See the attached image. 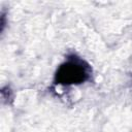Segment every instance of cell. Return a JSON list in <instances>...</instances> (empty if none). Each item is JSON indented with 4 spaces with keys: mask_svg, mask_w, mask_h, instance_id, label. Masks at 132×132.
<instances>
[{
    "mask_svg": "<svg viewBox=\"0 0 132 132\" xmlns=\"http://www.w3.org/2000/svg\"><path fill=\"white\" fill-rule=\"evenodd\" d=\"M89 78L88 66L84 65V62L78 58H69L64 64H62L55 76L56 84L60 85H77L86 81Z\"/></svg>",
    "mask_w": 132,
    "mask_h": 132,
    "instance_id": "cell-1",
    "label": "cell"
}]
</instances>
